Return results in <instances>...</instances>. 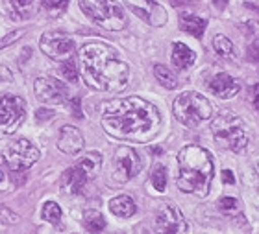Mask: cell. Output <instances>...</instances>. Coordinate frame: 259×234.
<instances>
[{
	"label": "cell",
	"instance_id": "cell-1",
	"mask_svg": "<svg viewBox=\"0 0 259 234\" xmlns=\"http://www.w3.org/2000/svg\"><path fill=\"white\" fill-rule=\"evenodd\" d=\"M104 131L115 139L148 142L159 133L161 116L157 107L139 96L111 100L102 107Z\"/></svg>",
	"mask_w": 259,
	"mask_h": 234
},
{
	"label": "cell",
	"instance_id": "cell-2",
	"mask_svg": "<svg viewBox=\"0 0 259 234\" xmlns=\"http://www.w3.org/2000/svg\"><path fill=\"white\" fill-rule=\"evenodd\" d=\"M80 74L87 87L104 92H120L130 81V67L120 53L106 43H85L78 52Z\"/></svg>",
	"mask_w": 259,
	"mask_h": 234
},
{
	"label": "cell",
	"instance_id": "cell-3",
	"mask_svg": "<svg viewBox=\"0 0 259 234\" xmlns=\"http://www.w3.org/2000/svg\"><path fill=\"white\" fill-rule=\"evenodd\" d=\"M215 173L213 159L207 149L196 144L185 146L178 153V176L176 185L185 194H194L198 197L207 196Z\"/></svg>",
	"mask_w": 259,
	"mask_h": 234
},
{
	"label": "cell",
	"instance_id": "cell-4",
	"mask_svg": "<svg viewBox=\"0 0 259 234\" xmlns=\"http://www.w3.org/2000/svg\"><path fill=\"white\" fill-rule=\"evenodd\" d=\"M211 133L219 146L233 153H244L248 148L250 135L246 124L232 111H222L217 114V118L211 122Z\"/></svg>",
	"mask_w": 259,
	"mask_h": 234
},
{
	"label": "cell",
	"instance_id": "cell-5",
	"mask_svg": "<svg viewBox=\"0 0 259 234\" xmlns=\"http://www.w3.org/2000/svg\"><path fill=\"white\" fill-rule=\"evenodd\" d=\"M172 111L178 122L184 124L185 128H198L211 118V105L207 98L194 91L178 94L172 103Z\"/></svg>",
	"mask_w": 259,
	"mask_h": 234
},
{
	"label": "cell",
	"instance_id": "cell-6",
	"mask_svg": "<svg viewBox=\"0 0 259 234\" xmlns=\"http://www.w3.org/2000/svg\"><path fill=\"white\" fill-rule=\"evenodd\" d=\"M80 8L97 26L108 32H120L126 26V15L117 0H80Z\"/></svg>",
	"mask_w": 259,
	"mask_h": 234
},
{
	"label": "cell",
	"instance_id": "cell-7",
	"mask_svg": "<svg viewBox=\"0 0 259 234\" xmlns=\"http://www.w3.org/2000/svg\"><path fill=\"white\" fill-rule=\"evenodd\" d=\"M39 159V149L26 139H17L8 142L2 149V160L13 173L15 171H26L32 168Z\"/></svg>",
	"mask_w": 259,
	"mask_h": 234
},
{
	"label": "cell",
	"instance_id": "cell-8",
	"mask_svg": "<svg viewBox=\"0 0 259 234\" xmlns=\"http://www.w3.org/2000/svg\"><path fill=\"white\" fill-rule=\"evenodd\" d=\"M26 118V103L15 94H0V135H13Z\"/></svg>",
	"mask_w": 259,
	"mask_h": 234
},
{
	"label": "cell",
	"instance_id": "cell-9",
	"mask_svg": "<svg viewBox=\"0 0 259 234\" xmlns=\"http://www.w3.org/2000/svg\"><path fill=\"white\" fill-rule=\"evenodd\" d=\"M74 39L65 35L61 32H47L41 35L39 39V46H41V52L47 55V57L54 59V61H69L72 59V53H74Z\"/></svg>",
	"mask_w": 259,
	"mask_h": 234
},
{
	"label": "cell",
	"instance_id": "cell-10",
	"mask_svg": "<svg viewBox=\"0 0 259 234\" xmlns=\"http://www.w3.org/2000/svg\"><path fill=\"white\" fill-rule=\"evenodd\" d=\"M143 164H141V159L137 151L134 148H128V146H122L115 151L113 157V170H111V176L117 183H128L132 177H135L141 171Z\"/></svg>",
	"mask_w": 259,
	"mask_h": 234
},
{
	"label": "cell",
	"instance_id": "cell-11",
	"mask_svg": "<svg viewBox=\"0 0 259 234\" xmlns=\"http://www.w3.org/2000/svg\"><path fill=\"white\" fill-rule=\"evenodd\" d=\"M130 11H134L141 21L150 24L154 28H159L167 24V11L161 4H157L156 0H124Z\"/></svg>",
	"mask_w": 259,
	"mask_h": 234
},
{
	"label": "cell",
	"instance_id": "cell-12",
	"mask_svg": "<svg viewBox=\"0 0 259 234\" xmlns=\"http://www.w3.org/2000/svg\"><path fill=\"white\" fill-rule=\"evenodd\" d=\"M33 92L39 101L50 103V105H61L67 100V87L56 78H37L33 83Z\"/></svg>",
	"mask_w": 259,
	"mask_h": 234
},
{
	"label": "cell",
	"instance_id": "cell-13",
	"mask_svg": "<svg viewBox=\"0 0 259 234\" xmlns=\"http://www.w3.org/2000/svg\"><path fill=\"white\" fill-rule=\"evenodd\" d=\"M184 229V216L180 208L172 205H163L154 218V232L156 234H178Z\"/></svg>",
	"mask_w": 259,
	"mask_h": 234
},
{
	"label": "cell",
	"instance_id": "cell-14",
	"mask_svg": "<svg viewBox=\"0 0 259 234\" xmlns=\"http://www.w3.org/2000/svg\"><path fill=\"white\" fill-rule=\"evenodd\" d=\"M85 142H83V135L80 133V129H76L74 126H63L60 131V139H58V148L60 151L67 155H78L81 153Z\"/></svg>",
	"mask_w": 259,
	"mask_h": 234
},
{
	"label": "cell",
	"instance_id": "cell-15",
	"mask_svg": "<svg viewBox=\"0 0 259 234\" xmlns=\"http://www.w3.org/2000/svg\"><path fill=\"white\" fill-rule=\"evenodd\" d=\"M209 91L217 96V98H222V100H228V98H233L241 91V83H239L235 78H232L230 74H215L209 80Z\"/></svg>",
	"mask_w": 259,
	"mask_h": 234
},
{
	"label": "cell",
	"instance_id": "cell-16",
	"mask_svg": "<svg viewBox=\"0 0 259 234\" xmlns=\"http://www.w3.org/2000/svg\"><path fill=\"white\" fill-rule=\"evenodd\" d=\"M87 181H89V177L85 176V171L78 168V166H72V168L63 171V176H61V188L67 194H81Z\"/></svg>",
	"mask_w": 259,
	"mask_h": 234
},
{
	"label": "cell",
	"instance_id": "cell-17",
	"mask_svg": "<svg viewBox=\"0 0 259 234\" xmlns=\"http://www.w3.org/2000/svg\"><path fill=\"white\" fill-rule=\"evenodd\" d=\"M6 8L13 21H28L35 15L39 8V0H6Z\"/></svg>",
	"mask_w": 259,
	"mask_h": 234
},
{
	"label": "cell",
	"instance_id": "cell-18",
	"mask_svg": "<svg viewBox=\"0 0 259 234\" xmlns=\"http://www.w3.org/2000/svg\"><path fill=\"white\" fill-rule=\"evenodd\" d=\"M170 59H172V65L178 70H187L194 65V61H196V55H194V52L191 50L189 46H187V44L174 43L172 44V55H170Z\"/></svg>",
	"mask_w": 259,
	"mask_h": 234
},
{
	"label": "cell",
	"instance_id": "cell-19",
	"mask_svg": "<svg viewBox=\"0 0 259 234\" xmlns=\"http://www.w3.org/2000/svg\"><path fill=\"white\" fill-rule=\"evenodd\" d=\"M109 210L119 216V218H132L137 212V205L132 197L128 196H117L109 201Z\"/></svg>",
	"mask_w": 259,
	"mask_h": 234
},
{
	"label": "cell",
	"instance_id": "cell-20",
	"mask_svg": "<svg viewBox=\"0 0 259 234\" xmlns=\"http://www.w3.org/2000/svg\"><path fill=\"white\" fill-rule=\"evenodd\" d=\"M180 26H182L184 32L191 33L194 37H202L205 26H207V21L202 19V17L191 15V13H182V17H180Z\"/></svg>",
	"mask_w": 259,
	"mask_h": 234
},
{
	"label": "cell",
	"instance_id": "cell-21",
	"mask_svg": "<svg viewBox=\"0 0 259 234\" xmlns=\"http://www.w3.org/2000/svg\"><path fill=\"white\" fill-rule=\"evenodd\" d=\"M76 166L85 171V176L89 177V179H93V177L98 176V171L102 168V155L97 153V151H89V153L83 155V157L78 160Z\"/></svg>",
	"mask_w": 259,
	"mask_h": 234
},
{
	"label": "cell",
	"instance_id": "cell-22",
	"mask_svg": "<svg viewBox=\"0 0 259 234\" xmlns=\"http://www.w3.org/2000/svg\"><path fill=\"white\" fill-rule=\"evenodd\" d=\"M83 225L89 232L98 234L106 229V218L98 210H85L83 212Z\"/></svg>",
	"mask_w": 259,
	"mask_h": 234
},
{
	"label": "cell",
	"instance_id": "cell-23",
	"mask_svg": "<svg viewBox=\"0 0 259 234\" xmlns=\"http://www.w3.org/2000/svg\"><path fill=\"white\" fill-rule=\"evenodd\" d=\"M154 74H156L157 81H159L165 89H168V91H172V89L178 87V80H176V76H174L172 72L165 67V65H156V67H154Z\"/></svg>",
	"mask_w": 259,
	"mask_h": 234
},
{
	"label": "cell",
	"instance_id": "cell-24",
	"mask_svg": "<svg viewBox=\"0 0 259 234\" xmlns=\"http://www.w3.org/2000/svg\"><path fill=\"white\" fill-rule=\"evenodd\" d=\"M213 46H215V52L221 55V57H226V59H233L235 57V46L226 35H217L213 39Z\"/></svg>",
	"mask_w": 259,
	"mask_h": 234
},
{
	"label": "cell",
	"instance_id": "cell-25",
	"mask_svg": "<svg viewBox=\"0 0 259 234\" xmlns=\"http://www.w3.org/2000/svg\"><path fill=\"white\" fill-rule=\"evenodd\" d=\"M43 219L50 221L52 225H58L61 221V208L56 201H47L43 205Z\"/></svg>",
	"mask_w": 259,
	"mask_h": 234
},
{
	"label": "cell",
	"instance_id": "cell-26",
	"mask_svg": "<svg viewBox=\"0 0 259 234\" xmlns=\"http://www.w3.org/2000/svg\"><path fill=\"white\" fill-rule=\"evenodd\" d=\"M152 187L156 188L157 192H163L167 187V170L163 166H157L154 173H152Z\"/></svg>",
	"mask_w": 259,
	"mask_h": 234
},
{
	"label": "cell",
	"instance_id": "cell-27",
	"mask_svg": "<svg viewBox=\"0 0 259 234\" xmlns=\"http://www.w3.org/2000/svg\"><path fill=\"white\" fill-rule=\"evenodd\" d=\"M61 74H63L65 80L69 81H76L78 80V74H76V67H74V61L72 59H69V61H63L60 67Z\"/></svg>",
	"mask_w": 259,
	"mask_h": 234
},
{
	"label": "cell",
	"instance_id": "cell-28",
	"mask_svg": "<svg viewBox=\"0 0 259 234\" xmlns=\"http://www.w3.org/2000/svg\"><path fill=\"white\" fill-rule=\"evenodd\" d=\"M219 208L224 210V212H233L239 208V201L235 197H221L219 199Z\"/></svg>",
	"mask_w": 259,
	"mask_h": 234
},
{
	"label": "cell",
	"instance_id": "cell-29",
	"mask_svg": "<svg viewBox=\"0 0 259 234\" xmlns=\"http://www.w3.org/2000/svg\"><path fill=\"white\" fill-rule=\"evenodd\" d=\"M43 6L47 8L49 11H58V10H63L65 6H67V0H41Z\"/></svg>",
	"mask_w": 259,
	"mask_h": 234
},
{
	"label": "cell",
	"instance_id": "cell-30",
	"mask_svg": "<svg viewBox=\"0 0 259 234\" xmlns=\"http://www.w3.org/2000/svg\"><path fill=\"white\" fill-rule=\"evenodd\" d=\"M248 61H254V63H259V39L254 41V43L248 46Z\"/></svg>",
	"mask_w": 259,
	"mask_h": 234
},
{
	"label": "cell",
	"instance_id": "cell-31",
	"mask_svg": "<svg viewBox=\"0 0 259 234\" xmlns=\"http://www.w3.org/2000/svg\"><path fill=\"white\" fill-rule=\"evenodd\" d=\"M0 218L4 219L6 223H15L17 219H19V216H17V214H13V212H10L6 207H0Z\"/></svg>",
	"mask_w": 259,
	"mask_h": 234
},
{
	"label": "cell",
	"instance_id": "cell-32",
	"mask_svg": "<svg viewBox=\"0 0 259 234\" xmlns=\"http://www.w3.org/2000/svg\"><path fill=\"white\" fill-rule=\"evenodd\" d=\"M19 37H22V32H11L8 33L4 39H0V48H6L10 43H13V41H17Z\"/></svg>",
	"mask_w": 259,
	"mask_h": 234
},
{
	"label": "cell",
	"instance_id": "cell-33",
	"mask_svg": "<svg viewBox=\"0 0 259 234\" xmlns=\"http://www.w3.org/2000/svg\"><path fill=\"white\" fill-rule=\"evenodd\" d=\"M35 116H37V122L43 124V122H49L50 118L54 116V111H50V109H39L35 112Z\"/></svg>",
	"mask_w": 259,
	"mask_h": 234
},
{
	"label": "cell",
	"instance_id": "cell-34",
	"mask_svg": "<svg viewBox=\"0 0 259 234\" xmlns=\"http://www.w3.org/2000/svg\"><path fill=\"white\" fill-rule=\"evenodd\" d=\"M70 109H72V114L76 118H81V111H80V98H74L70 101Z\"/></svg>",
	"mask_w": 259,
	"mask_h": 234
},
{
	"label": "cell",
	"instance_id": "cell-35",
	"mask_svg": "<svg viewBox=\"0 0 259 234\" xmlns=\"http://www.w3.org/2000/svg\"><path fill=\"white\" fill-rule=\"evenodd\" d=\"M252 103H254V107L259 111V85H255L252 89Z\"/></svg>",
	"mask_w": 259,
	"mask_h": 234
},
{
	"label": "cell",
	"instance_id": "cell-36",
	"mask_svg": "<svg viewBox=\"0 0 259 234\" xmlns=\"http://www.w3.org/2000/svg\"><path fill=\"white\" fill-rule=\"evenodd\" d=\"M222 179H224V183H228V185H233V183H235V179H233V173L230 170L222 171Z\"/></svg>",
	"mask_w": 259,
	"mask_h": 234
},
{
	"label": "cell",
	"instance_id": "cell-37",
	"mask_svg": "<svg viewBox=\"0 0 259 234\" xmlns=\"http://www.w3.org/2000/svg\"><path fill=\"white\" fill-rule=\"evenodd\" d=\"M215 4L219 6V8H224V6H226V0H215Z\"/></svg>",
	"mask_w": 259,
	"mask_h": 234
},
{
	"label": "cell",
	"instance_id": "cell-38",
	"mask_svg": "<svg viewBox=\"0 0 259 234\" xmlns=\"http://www.w3.org/2000/svg\"><path fill=\"white\" fill-rule=\"evenodd\" d=\"M4 181V173H2V170H0V183Z\"/></svg>",
	"mask_w": 259,
	"mask_h": 234
},
{
	"label": "cell",
	"instance_id": "cell-39",
	"mask_svg": "<svg viewBox=\"0 0 259 234\" xmlns=\"http://www.w3.org/2000/svg\"><path fill=\"white\" fill-rule=\"evenodd\" d=\"M172 2H176V0H172Z\"/></svg>",
	"mask_w": 259,
	"mask_h": 234
}]
</instances>
